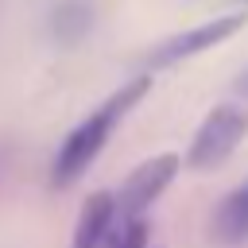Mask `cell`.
Masks as SVG:
<instances>
[{
	"label": "cell",
	"instance_id": "cell-1",
	"mask_svg": "<svg viewBox=\"0 0 248 248\" xmlns=\"http://www.w3.org/2000/svg\"><path fill=\"white\" fill-rule=\"evenodd\" d=\"M147 85H151V78L147 74H140V78H132V81H124L108 101H101L66 140H62V147L54 151V159H50V186L54 190H66V186H74L89 167H93V159L105 151V143H108V136H112V128H116V120L120 116H128L140 101H143V93H147Z\"/></svg>",
	"mask_w": 248,
	"mask_h": 248
},
{
	"label": "cell",
	"instance_id": "cell-2",
	"mask_svg": "<svg viewBox=\"0 0 248 248\" xmlns=\"http://www.w3.org/2000/svg\"><path fill=\"white\" fill-rule=\"evenodd\" d=\"M244 132H248V112L236 108V105H217L202 120V128L194 132V143L186 151V167L190 170H213V167H221L240 147Z\"/></svg>",
	"mask_w": 248,
	"mask_h": 248
},
{
	"label": "cell",
	"instance_id": "cell-3",
	"mask_svg": "<svg viewBox=\"0 0 248 248\" xmlns=\"http://www.w3.org/2000/svg\"><path fill=\"white\" fill-rule=\"evenodd\" d=\"M178 167H182V159H178L174 151H163V155L143 159V163L128 174V182L112 194V213H116V217H143L147 205L159 202L163 190L174 182Z\"/></svg>",
	"mask_w": 248,
	"mask_h": 248
},
{
	"label": "cell",
	"instance_id": "cell-4",
	"mask_svg": "<svg viewBox=\"0 0 248 248\" xmlns=\"http://www.w3.org/2000/svg\"><path fill=\"white\" fill-rule=\"evenodd\" d=\"M244 23H248V16L229 12V16H217V19H205V23L190 27V31H178V35H170L167 43L155 46L151 66H170V62H182V58H194V54H202V50H209V46L232 39Z\"/></svg>",
	"mask_w": 248,
	"mask_h": 248
},
{
	"label": "cell",
	"instance_id": "cell-5",
	"mask_svg": "<svg viewBox=\"0 0 248 248\" xmlns=\"http://www.w3.org/2000/svg\"><path fill=\"white\" fill-rule=\"evenodd\" d=\"M97 23V8L89 0H54L50 4V16H46V27H50V39L58 46H78Z\"/></svg>",
	"mask_w": 248,
	"mask_h": 248
},
{
	"label": "cell",
	"instance_id": "cell-6",
	"mask_svg": "<svg viewBox=\"0 0 248 248\" xmlns=\"http://www.w3.org/2000/svg\"><path fill=\"white\" fill-rule=\"evenodd\" d=\"M116 213H112V194L97 190L93 198H85L78 225H74V248H105V236L112 229Z\"/></svg>",
	"mask_w": 248,
	"mask_h": 248
},
{
	"label": "cell",
	"instance_id": "cell-7",
	"mask_svg": "<svg viewBox=\"0 0 248 248\" xmlns=\"http://www.w3.org/2000/svg\"><path fill=\"white\" fill-rule=\"evenodd\" d=\"M213 236L221 244H244L248 240V198H244V190H232L217 205V213H213Z\"/></svg>",
	"mask_w": 248,
	"mask_h": 248
},
{
	"label": "cell",
	"instance_id": "cell-8",
	"mask_svg": "<svg viewBox=\"0 0 248 248\" xmlns=\"http://www.w3.org/2000/svg\"><path fill=\"white\" fill-rule=\"evenodd\" d=\"M105 248H147V217H116Z\"/></svg>",
	"mask_w": 248,
	"mask_h": 248
},
{
	"label": "cell",
	"instance_id": "cell-9",
	"mask_svg": "<svg viewBox=\"0 0 248 248\" xmlns=\"http://www.w3.org/2000/svg\"><path fill=\"white\" fill-rule=\"evenodd\" d=\"M236 93H244V97H248V70L240 74V81H236Z\"/></svg>",
	"mask_w": 248,
	"mask_h": 248
},
{
	"label": "cell",
	"instance_id": "cell-10",
	"mask_svg": "<svg viewBox=\"0 0 248 248\" xmlns=\"http://www.w3.org/2000/svg\"><path fill=\"white\" fill-rule=\"evenodd\" d=\"M240 190H244V198H248V182H244V186H240Z\"/></svg>",
	"mask_w": 248,
	"mask_h": 248
}]
</instances>
